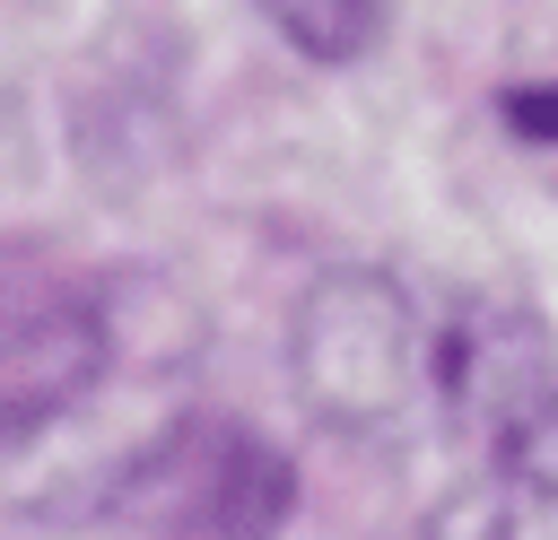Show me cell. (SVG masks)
<instances>
[{"mask_svg": "<svg viewBox=\"0 0 558 540\" xmlns=\"http://www.w3.org/2000/svg\"><path fill=\"white\" fill-rule=\"evenodd\" d=\"M131 514H148L166 540H262L288 514V462L244 427L192 418L140 462Z\"/></svg>", "mask_w": 558, "mask_h": 540, "instance_id": "7a4b0ae2", "label": "cell"}, {"mask_svg": "<svg viewBox=\"0 0 558 540\" xmlns=\"http://www.w3.org/2000/svg\"><path fill=\"white\" fill-rule=\"evenodd\" d=\"M270 26L288 44H305L314 61H357L384 35V9H270Z\"/></svg>", "mask_w": 558, "mask_h": 540, "instance_id": "5b68a950", "label": "cell"}, {"mask_svg": "<svg viewBox=\"0 0 558 540\" xmlns=\"http://www.w3.org/2000/svg\"><path fill=\"white\" fill-rule=\"evenodd\" d=\"M105 366V322L70 279L0 261V444L61 418Z\"/></svg>", "mask_w": 558, "mask_h": 540, "instance_id": "3957f363", "label": "cell"}, {"mask_svg": "<svg viewBox=\"0 0 558 540\" xmlns=\"http://www.w3.org/2000/svg\"><path fill=\"white\" fill-rule=\"evenodd\" d=\"M296 392L323 427L401 444L445 418V322L384 270H331L296 314Z\"/></svg>", "mask_w": 558, "mask_h": 540, "instance_id": "6da1fadb", "label": "cell"}, {"mask_svg": "<svg viewBox=\"0 0 558 540\" xmlns=\"http://www.w3.org/2000/svg\"><path fill=\"white\" fill-rule=\"evenodd\" d=\"M506 113H514L532 139H549V131H558V87H514V96H506Z\"/></svg>", "mask_w": 558, "mask_h": 540, "instance_id": "8992f818", "label": "cell"}, {"mask_svg": "<svg viewBox=\"0 0 558 540\" xmlns=\"http://www.w3.org/2000/svg\"><path fill=\"white\" fill-rule=\"evenodd\" d=\"M410 540H558V479L506 453L497 470H480L453 496H436Z\"/></svg>", "mask_w": 558, "mask_h": 540, "instance_id": "277c9868", "label": "cell"}]
</instances>
